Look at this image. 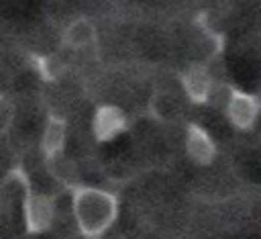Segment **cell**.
I'll use <instances>...</instances> for the list:
<instances>
[{"mask_svg":"<svg viewBox=\"0 0 261 239\" xmlns=\"http://www.w3.org/2000/svg\"><path fill=\"white\" fill-rule=\"evenodd\" d=\"M186 96L194 104H206L214 92V78L206 63H192L179 76Z\"/></svg>","mask_w":261,"mask_h":239,"instance_id":"4","label":"cell"},{"mask_svg":"<svg viewBox=\"0 0 261 239\" xmlns=\"http://www.w3.org/2000/svg\"><path fill=\"white\" fill-rule=\"evenodd\" d=\"M71 212L80 233L88 239L112 227L118 217V200L112 192L92 186L71 188Z\"/></svg>","mask_w":261,"mask_h":239,"instance_id":"1","label":"cell"},{"mask_svg":"<svg viewBox=\"0 0 261 239\" xmlns=\"http://www.w3.org/2000/svg\"><path fill=\"white\" fill-rule=\"evenodd\" d=\"M126 129V116L122 108L114 104H100L92 116V133L96 141H112Z\"/></svg>","mask_w":261,"mask_h":239,"instance_id":"5","label":"cell"},{"mask_svg":"<svg viewBox=\"0 0 261 239\" xmlns=\"http://www.w3.org/2000/svg\"><path fill=\"white\" fill-rule=\"evenodd\" d=\"M65 137H67L65 121L55 114H49V118L43 125V133H41V151L45 159H53L63 153Z\"/></svg>","mask_w":261,"mask_h":239,"instance_id":"7","label":"cell"},{"mask_svg":"<svg viewBox=\"0 0 261 239\" xmlns=\"http://www.w3.org/2000/svg\"><path fill=\"white\" fill-rule=\"evenodd\" d=\"M22 214L24 227L29 233H45L53 227L55 221V200L45 192L29 190L22 196Z\"/></svg>","mask_w":261,"mask_h":239,"instance_id":"3","label":"cell"},{"mask_svg":"<svg viewBox=\"0 0 261 239\" xmlns=\"http://www.w3.org/2000/svg\"><path fill=\"white\" fill-rule=\"evenodd\" d=\"M177 112H179V106H177V100H175L171 94L157 92V94L151 98V114H153L157 121H169V118H173Z\"/></svg>","mask_w":261,"mask_h":239,"instance_id":"9","label":"cell"},{"mask_svg":"<svg viewBox=\"0 0 261 239\" xmlns=\"http://www.w3.org/2000/svg\"><path fill=\"white\" fill-rule=\"evenodd\" d=\"M61 41L67 49H73V51H80V49H86L90 47L92 43H96V27L90 18L86 16H80V18H73L65 29H63V35H61Z\"/></svg>","mask_w":261,"mask_h":239,"instance_id":"8","label":"cell"},{"mask_svg":"<svg viewBox=\"0 0 261 239\" xmlns=\"http://www.w3.org/2000/svg\"><path fill=\"white\" fill-rule=\"evenodd\" d=\"M186 153L194 163L208 165L216 157V143L200 125H190L186 131Z\"/></svg>","mask_w":261,"mask_h":239,"instance_id":"6","label":"cell"},{"mask_svg":"<svg viewBox=\"0 0 261 239\" xmlns=\"http://www.w3.org/2000/svg\"><path fill=\"white\" fill-rule=\"evenodd\" d=\"M37 65H39V74L47 80H55L63 71V63L59 57H39Z\"/></svg>","mask_w":261,"mask_h":239,"instance_id":"10","label":"cell"},{"mask_svg":"<svg viewBox=\"0 0 261 239\" xmlns=\"http://www.w3.org/2000/svg\"><path fill=\"white\" fill-rule=\"evenodd\" d=\"M92 239H124V235L112 225V227H108V229H104L102 233H98V235H94Z\"/></svg>","mask_w":261,"mask_h":239,"instance_id":"11","label":"cell"},{"mask_svg":"<svg viewBox=\"0 0 261 239\" xmlns=\"http://www.w3.org/2000/svg\"><path fill=\"white\" fill-rule=\"evenodd\" d=\"M224 112L234 129L247 131L257 123L261 114V100L255 94L243 92L239 88H228V94L224 100Z\"/></svg>","mask_w":261,"mask_h":239,"instance_id":"2","label":"cell"}]
</instances>
